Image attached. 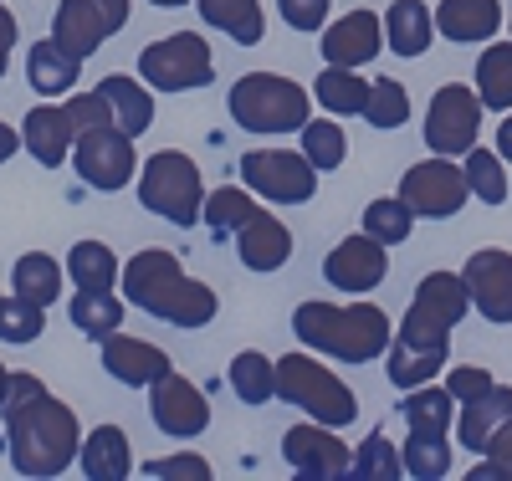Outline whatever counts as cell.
Wrapping results in <instances>:
<instances>
[{
  "mask_svg": "<svg viewBox=\"0 0 512 481\" xmlns=\"http://www.w3.org/2000/svg\"><path fill=\"white\" fill-rule=\"evenodd\" d=\"M6 451H11V466L16 476H62L77 451H82V425L72 415V405H62L47 379L36 374H11V389H6Z\"/></svg>",
  "mask_w": 512,
  "mask_h": 481,
  "instance_id": "1",
  "label": "cell"
},
{
  "mask_svg": "<svg viewBox=\"0 0 512 481\" xmlns=\"http://www.w3.org/2000/svg\"><path fill=\"white\" fill-rule=\"evenodd\" d=\"M123 297L134 302V308L175 323V328H205L221 308L216 292H210L205 282H195V277H185L180 256L164 251V246H144L123 267Z\"/></svg>",
  "mask_w": 512,
  "mask_h": 481,
  "instance_id": "2",
  "label": "cell"
},
{
  "mask_svg": "<svg viewBox=\"0 0 512 481\" xmlns=\"http://www.w3.org/2000/svg\"><path fill=\"white\" fill-rule=\"evenodd\" d=\"M292 333H297V343L318 348V354H328L338 364H369L395 338L390 318L374 302H349V308H338V302H303L292 313Z\"/></svg>",
  "mask_w": 512,
  "mask_h": 481,
  "instance_id": "3",
  "label": "cell"
},
{
  "mask_svg": "<svg viewBox=\"0 0 512 481\" xmlns=\"http://www.w3.org/2000/svg\"><path fill=\"white\" fill-rule=\"evenodd\" d=\"M226 108L246 134H303L313 93L303 82L277 77V72H246L226 93Z\"/></svg>",
  "mask_w": 512,
  "mask_h": 481,
  "instance_id": "4",
  "label": "cell"
},
{
  "mask_svg": "<svg viewBox=\"0 0 512 481\" xmlns=\"http://www.w3.org/2000/svg\"><path fill=\"white\" fill-rule=\"evenodd\" d=\"M277 400L297 405L308 420L333 425V430H344V425L359 420L354 389L338 379L333 369H323L313 354H282V359H277Z\"/></svg>",
  "mask_w": 512,
  "mask_h": 481,
  "instance_id": "5",
  "label": "cell"
},
{
  "mask_svg": "<svg viewBox=\"0 0 512 481\" xmlns=\"http://www.w3.org/2000/svg\"><path fill=\"white\" fill-rule=\"evenodd\" d=\"M139 205L164 215V221H175V226L205 221V180H200L195 159L180 149H159L139 169Z\"/></svg>",
  "mask_w": 512,
  "mask_h": 481,
  "instance_id": "6",
  "label": "cell"
},
{
  "mask_svg": "<svg viewBox=\"0 0 512 481\" xmlns=\"http://www.w3.org/2000/svg\"><path fill=\"white\" fill-rule=\"evenodd\" d=\"M472 313V292H466L461 272H431L415 297L410 313L400 318V338L405 343H425V348H451V328Z\"/></svg>",
  "mask_w": 512,
  "mask_h": 481,
  "instance_id": "7",
  "label": "cell"
},
{
  "mask_svg": "<svg viewBox=\"0 0 512 481\" xmlns=\"http://www.w3.org/2000/svg\"><path fill=\"white\" fill-rule=\"evenodd\" d=\"M139 77L154 87V93H195L216 77V57H210L205 36L195 31H175L164 41H149L139 52Z\"/></svg>",
  "mask_w": 512,
  "mask_h": 481,
  "instance_id": "8",
  "label": "cell"
},
{
  "mask_svg": "<svg viewBox=\"0 0 512 481\" xmlns=\"http://www.w3.org/2000/svg\"><path fill=\"white\" fill-rule=\"evenodd\" d=\"M241 185L272 205H308L318 190V164L292 149H251L241 154Z\"/></svg>",
  "mask_w": 512,
  "mask_h": 481,
  "instance_id": "9",
  "label": "cell"
},
{
  "mask_svg": "<svg viewBox=\"0 0 512 481\" xmlns=\"http://www.w3.org/2000/svg\"><path fill=\"white\" fill-rule=\"evenodd\" d=\"M477 134H482V98H477V87L446 82L441 93L431 98V108H425V144H431V154L466 159L477 149Z\"/></svg>",
  "mask_w": 512,
  "mask_h": 481,
  "instance_id": "10",
  "label": "cell"
},
{
  "mask_svg": "<svg viewBox=\"0 0 512 481\" xmlns=\"http://www.w3.org/2000/svg\"><path fill=\"white\" fill-rule=\"evenodd\" d=\"M400 200L415 210V221H451V215L472 200V185H466V164H451L446 154H431L425 164H410L400 180Z\"/></svg>",
  "mask_w": 512,
  "mask_h": 481,
  "instance_id": "11",
  "label": "cell"
},
{
  "mask_svg": "<svg viewBox=\"0 0 512 481\" xmlns=\"http://www.w3.org/2000/svg\"><path fill=\"white\" fill-rule=\"evenodd\" d=\"M123 26H128V0H62L52 16V41L72 57H93Z\"/></svg>",
  "mask_w": 512,
  "mask_h": 481,
  "instance_id": "12",
  "label": "cell"
},
{
  "mask_svg": "<svg viewBox=\"0 0 512 481\" xmlns=\"http://www.w3.org/2000/svg\"><path fill=\"white\" fill-rule=\"evenodd\" d=\"M282 461L303 481H344L354 471V451L338 441L333 425H292L282 435Z\"/></svg>",
  "mask_w": 512,
  "mask_h": 481,
  "instance_id": "13",
  "label": "cell"
},
{
  "mask_svg": "<svg viewBox=\"0 0 512 481\" xmlns=\"http://www.w3.org/2000/svg\"><path fill=\"white\" fill-rule=\"evenodd\" d=\"M72 164H77L82 180H88L93 190H103V195H118V190L139 174L134 139H128L123 128H98V134H82L77 149H72Z\"/></svg>",
  "mask_w": 512,
  "mask_h": 481,
  "instance_id": "14",
  "label": "cell"
},
{
  "mask_svg": "<svg viewBox=\"0 0 512 481\" xmlns=\"http://www.w3.org/2000/svg\"><path fill=\"white\" fill-rule=\"evenodd\" d=\"M149 415L164 435H175V441H195V435L210 425V400L205 389H195L185 374L169 369L164 379L149 384Z\"/></svg>",
  "mask_w": 512,
  "mask_h": 481,
  "instance_id": "15",
  "label": "cell"
},
{
  "mask_svg": "<svg viewBox=\"0 0 512 481\" xmlns=\"http://www.w3.org/2000/svg\"><path fill=\"white\" fill-rule=\"evenodd\" d=\"M384 251H390V246L374 241L369 231L344 236V241H338V246L323 256V277H328V287L349 292V297L374 292V287L384 282V272H390V256H384Z\"/></svg>",
  "mask_w": 512,
  "mask_h": 481,
  "instance_id": "16",
  "label": "cell"
},
{
  "mask_svg": "<svg viewBox=\"0 0 512 481\" xmlns=\"http://www.w3.org/2000/svg\"><path fill=\"white\" fill-rule=\"evenodd\" d=\"M466 292H472V308L487 323H512V251L502 246H482L466 256Z\"/></svg>",
  "mask_w": 512,
  "mask_h": 481,
  "instance_id": "17",
  "label": "cell"
},
{
  "mask_svg": "<svg viewBox=\"0 0 512 481\" xmlns=\"http://www.w3.org/2000/svg\"><path fill=\"white\" fill-rule=\"evenodd\" d=\"M384 52V21L374 11H349L323 31V57L328 67H364Z\"/></svg>",
  "mask_w": 512,
  "mask_h": 481,
  "instance_id": "18",
  "label": "cell"
},
{
  "mask_svg": "<svg viewBox=\"0 0 512 481\" xmlns=\"http://www.w3.org/2000/svg\"><path fill=\"white\" fill-rule=\"evenodd\" d=\"M236 251H241L246 272H277V267H287V256H292V231L277 221V215L256 210L251 221L236 231Z\"/></svg>",
  "mask_w": 512,
  "mask_h": 481,
  "instance_id": "19",
  "label": "cell"
},
{
  "mask_svg": "<svg viewBox=\"0 0 512 481\" xmlns=\"http://www.w3.org/2000/svg\"><path fill=\"white\" fill-rule=\"evenodd\" d=\"M103 369H108L118 384L144 389V384H154V379L169 374V354H164V348H154V343H144V338L113 333V338H103Z\"/></svg>",
  "mask_w": 512,
  "mask_h": 481,
  "instance_id": "20",
  "label": "cell"
},
{
  "mask_svg": "<svg viewBox=\"0 0 512 481\" xmlns=\"http://www.w3.org/2000/svg\"><path fill=\"white\" fill-rule=\"evenodd\" d=\"M21 139H26V149H31L36 164L57 169V164L72 154V144H77V128H72L67 108H57V103H36V108L26 113V123H21Z\"/></svg>",
  "mask_w": 512,
  "mask_h": 481,
  "instance_id": "21",
  "label": "cell"
},
{
  "mask_svg": "<svg viewBox=\"0 0 512 481\" xmlns=\"http://www.w3.org/2000/svg\"><path fill=\"white\" fill-rule=\"evenodd\" d=\"M507 420H512V389H507V384H492L487 395H477V400H466V405H461V415H456V435H461V446L472 451V456H487L492 435H497Z\"/></svg>",
  "mask_w": 512,
  "mask_h": 481,
  "instance_id": "22",
  "label": "cell"
},
{
  "mask_svg": "<svg viewBox=\"0 0 512 481\" xmlns=\"http://www.w3.org/2000/svg\"><path fill=\"white\" fill-rule=\"evenodd\" d=\"M384 41L400 57H425L436 41V6H425V0H395L384 11Z\"/></svg>",
  "mask_w": 512,
  "mask_h": 481,
  "instance_id": "23",
  "label": "cell"
},
{
  "mask_svg": "<svg viewBox=\"0 0 512 481\" xmlns=\"http://www.w3.org/2000/svg\"><path fill=\"white\" fill-rule=\"evenodd\" d=\"M77 466L88 481H123L134 471V451H128V435L118 425H98L93 435H82Z\"/></svg>",
  "mask_w": 512,
  "mask_h": 481,
  "instance_id": "24",
  "label": "cell"
},
{
  "mask_svg": "<svg viewBox=\"0 0 512 481\" xmlns=\"http://www.w3.org/2000/svg\"><path fill=\"white\" fill-rule=\"evenodd\" d=\"M502 26L497 0H441L436 6V31L446 41H492Z\"/></svg>",
  "mask_w": 512,
  "mask_h": 481,
  "instance_id": "25",
  "label": "cell"
},
{
  "mask_svg": "<svg viewBox=\"0 0 512 481\" xmlns=\"http://www.w3.org/2000/svg\"><path fill=\"white\" fill-rule=\"evenodd\" d=\"M77 72H82V57H72L67 47H57V41H31V52H26V82H31V93H72L77 87Z\"/></svg>",
  "mask_w": 512,
  "mask_h": 481,
  "instance_id": "26",
  "label": "cell"
},
{
  "mask_svg": "<svg viewBox=\"0 0 512 481\" xmlns=\"http://www.w3.org/2000/svg\"><path fill=\"white\" fill-rule=\"evenodd\" d=\"M451 359V348H425V343H405V338H390L384 348V369H390V384L395 389H420L431 384Z\"/></svg>",
  "mask_w": 512,
  "mask_h": 481,
  "instance_id": "27",
  "label": "cell"
},
{
  "mask_svg": "<svg viewBox=\"0 0 512 481\" xmlns=\"http://www.w3.org/2000/svg\"><path fill=\"white\" fill-rule=\"evenodd\" d=\"M400 420L420 435H446L456 425V395L441 384H420V389H405V405H400Z\"/></svg>",
  "mask_w": 512,
  "mask_h": 481,
  "instance_id": "28",
  "label": "cell"
},
{
  "mask_svg": "<svg viewBox=\"0 0 512 481\" xmlns=\"http://www.w3.org/2000/svg\"><path fill=\"white\" fill-rule=\"evenodd\" d=\"M200 16L205 26L226 31L241 47H256L267 36V16H262V0H200Z\"/></svg>",
  "mask_w": 512,
  "mask_h": 481,
  "instance_id": "29",
  "label": "cell"
},
{
  "mask_svg": "<svg viewBox=\"0 0 512 481\" xmlns=\"http://www.w3.org/2000/svg\"><path fill=\"white\" fill-rule=\"evenodd\" d=\"M98 93L108 98V108H113V118H118V128H123L128 139H139L144 128L154 123V98L144 93L139 77H103Z\"/></svg>",
  "mask_w": 512,
  "mask_h": 481,
  "instance_id": "30",
  "label": "cell"
},
{
  "mask_svg": "<svg viewBox=\"0 0 512 481\" xmlns=\"http://www.w3.org/2000/svg\"><path fill=\"white\" fill-rule=\"evenodd\" d=\"M477 98L492 113H512V41H492L477 57Z\"/></svg>",
  "mask_w": 512,
  "mask_h": 481,
  "instance_id": "31",
  "label": "cell"
},
{
  "mask_svg": "<svg viewBox=\"0 0 512 481\" xmlns=\"http://www.w3.org/2000/svg\"><path fill=\"white\" fill-rule=\"evenodd\" d=\"M313 98L338 113V118H349V113H364L369 103V82L359 77V67H323L318 82H313Z\"/></svg>",
  "mask_w": 512,
  "mask_h": 481,
  "instance_id": "32",
  "label": "cell"
},
{
  "mask_svg": "<svg viewBox=\"0 0 512 481\" xmlns=\"http://www.w3.org/2000/svg\"><path fill=\"white\" fill-rule=\"evenodd\" d=\"M231 389H236V400L241 405H267L277 400V364L267 354H256V348H246V354L231 359Z\"/></svg>",
  "mask_w": 512,
  "mask_h": 481,
  "instance_id": "33",
  "label": "cell"
},
{
  "mask_svg": "<svg viewBox=\"0 0 512 481\" xmlns=\"http://www.w3.org/2000/svg\"><path fill=\"white\" fill-rule=\"evenodd\" d=\"M72 328L77 333H88V338H113L118 333V323H123V302L113 297V287L108 292H88V287H77V297H72Z\"/></svg>",
  "mask_w": 512,
  "mask_h": 481,
  "instance_id": "34",
  "label": "cell"
},
{
  "mask_svg": "<svg viewBox=\"0 0 512 481\" xmlns=\"http://www.w3.org/2000/svg\"><path fill=\"white\" fill-rule=\"evenodd\" d=\"M11 282H16V292H21V297L41 302V308H52V302L62 297V267H57V261H52L47 251H26V256H16Z\"/></svg>",
  "mask_w": 512,
  "mask_h": 481,
  "instance_id": "35",
  "label": "cell"
},
{
  "mask_svg": "<svg viewBox=\"0 0 512 481\" xmlns=\"http://www.w3.org/2000/svg\"><path fill=\"white\" fill-rule=\"evenodd\" d=\"M400 456H405V476H415V481H446L451 476V446H446V435L410 430Z\"/></svg>",
  "mask_w": 512,
  "mask_h": 481,
  "instance_id": "36",
  "label": "cell"
},
{
  "mask_svg": "<svg viewBox=\"0 0 512 481\" xmlns=\"http://www.w3.org/2000/svg\"><path fill=\"white\" fill-rule=\"evenodd\" d=\"M67 272H72V287H88V292H108L113 277H118V261L103 241H77L67 251Z\"/></svg>",
  "mask_w": 512,
  "mask_h": 481,
  "instance_id": "37",
  "label": "cell"
},
{
  "mask_svg": "<svg viewBox=\"0 0 512 481\" xmlns=\"http://www.w3.org/2000/svg\"><path fill=\"white\" fill-rule=\"evenodd\" d=\"M364 231L384 246H405L410 231H415V210L400 200V195H384V200H369L364 210Z\"/></svg>",
  "mask_w": 512,
  "mask_h": 481,
  "instance_id": "38",
  "label": "cell"
},
{
  "mask_svg": "<svg viewBox=\"0 0 512 481\" xmlns=\"http://www.w3.org/2000/svg\"><path fill=\"white\" fill-rule=\"evenodd\" d=\"M349 476L354 481H400L405 476V456L390 446V435L374 430V435H364V446L354 451V471Z\"/></svg>",
  "mask_w": 512,
  "mask_h": 481,
  "instance_id": "39",
  "label": "cell"
},
{
  "mask_svg": "<svg viewBox=\"0 0 512 481\" xmlns=\"http://www.w3.org/2000/svg\"><path fill=\"white\" fill-rule=\"evenodd\" d=\"M256 210H262V205H256L246 190L226 185V190H216V195H205V226H210V236H236Z\"/></svg>",
  "mask_w": 512,
  "mask_h": 481,
  "instance_id": "40",
  "label": "cell"
},
{
  "mask_svg": "<svg viewBox=\"0 0 512 481\" xmlns=\"http://www.w3.org/2000/svg\"><path fill=\"white\" fill-rule=\"evenodd\" d=\"M297 139H303V154L318 164V174H328V169H338V164L349 159V139H344V128L328 123V118H308Z\"/></svg>",
  "mask_w": 512,
  "mask_h": 481,
  "instance_id": "41",
  "label": "cell"
},
{
  "mask_svg": "<svg viewBox=\"0 0 512 481\" xmlns=\"http://www.w3.org/2000/svg\"><path fill=\"white\" fill-rule=\"evenodd\" d=\"M41 333H47V308L31 297H0V338L6 343H36Z\"/></svg>",
  "mask_w": 512,
  "mask_h": 481,
  "instance_id": "42",
  "label": "cell"
},
{
  "mask_svg": "<svg viewBox=\"0 0 512 481\" xmlns=\"http://www.w3.org/2000/svg\"><path fill=\"white\" fill-rule=\"evenodd\" d=\"M466 185H472V195L482 205H502L507 200V174H502V154L497 149H472L466 154Z\"/></svg>",
  "mask_w": 512,
  "mask_h": 481,
  "instance_id": "43",
  "label": "cell"
},
{
  "mask_svg": "<svg viewBox=\"0 0 512 481\" xmlns=\"http://www.w3.org/2000/svg\"><path fill=\"white\" fill-rule=\"evenodd\" d=\"M364 118H369L374 128H405V118H410V93H405V87H400L395 77H379V82H369Z\"/></svg>",
  "mask_w": 512,
  "mask_h": 481,
  "instance_id": "44",
  "label": "cell"
},
{
  "mask_svg": "<svg viewBox=\"0 0 512 481\" xmlns=\"http://www.w3.org/2000/svg\"><path fill=\"white\" fill-rule=\"evenodd\" d=\"M67 118H72V128H77V139H82V134H98V128H118V118H113V108H108L103 93H77V98L67 103Z\"/></svg>",
  "mask_w": 512,
  "mask_h": 481,
  "instance_id": "45",
  "label": "cell"
},
{
  "mask_svg": "<svg viewBox=\"0 0 512 481\" xmlns=\"http://www.w3.org/2000/svg\"><path fill=\"white\" fill-rule=\"evenodd\" d=\"M144 476H149V481H210V461H205V456L180 451V456L149 461V466H144Z\"/></svg>",
  "mask_w": 512,
  "mask_h": 481,
  "instance_id": "46",
  "label": "cell"
},
{
  "mask_svg": "<svg viewBox=\"0 0 512 481\" xmlns=\"http://www.w3.org/2000/svg\"><path fill=\"white\" fill-rule=\"evenodd\" d=\"M472 481H512V420L492 435L487 461H482V466H472Z\"/></svg>",
  "mask_w": 512,
  "mask_h": 481,
  "instance_id": "47",
  "label": "cell"
},
{
  "mask_svg": "<svg viewBox=\"0 0 512 481\" xmlns=\"http://www.w3.org/2000/svg\"><path fill=\"white\" fill-rule=\"evenodd\" d=\"M497 379L487 374V369H477V364H456L451 374H446V389L456 395V405H466V400H477V395H487Z\"/></svg>",
  "mask_w": 512,
  "mask_h": 481,
  "instance_id": "48",
  "label": "cell"
},
{
  "mask_svg": "<svg viewBox=\"0 0 512 481\" xmlns=\"http://www.w3.org/2000/svg\"><path fill=\"white\" fill-rule=\"evenodd\" d=\"M328 6L333 0H277V11L292 31H318L328 21Z\"/></svg>",
  "mask_w": 512,
  "mask_h": 481,
  "instance_id": "49",
  "label": "cell"
},
{
  "mask_svg": "<svg viewBox=\"0 0 512 481\" xmlns=\"http://www.w3.org/2000/svg\"><path fill=\"white\" fill-rule=\"evenodd\" d=\"M11 52H16V16L0 6V77H6V67H11Z\"/></svg>",
  "mask_w": 512,
  "mask_h": 481,
  "instance_id": "50",
  "label": "cell"
},
{
  "mask_svg": "<svg viewBox=\"0 0 512 481\" xmlns=\"http://www.w3.org/2000/svg\"><path fill=\"white\" fill-rule=\"evenodd\" d=\"M26 139L16 134V128L11 123H0V164H6V159H16V149H21Z\"/></svg>",
  "mask_w": 512,
  "mask_h": 481,
  "instance_id": "51",
  "label": "cell"
},
{
  "mask_svg": "<svg viewBox=\"0 0 512 481\" xmlns=\"http://www.w3.org/2000/svg\"><path fill=\"white\" fill-rule=\"evenodd\" d=\"M497 154H502V164H512V113H507L502 128H497Z\"/></svg>",
  "mask_w": 512,
  "mask_h": 481,
  "instance_id": "52",
  "label": "cell"
},
{
  "mask_svg": "<svg viewBox=\"0 0 512 481\" xmlns=\"http://www.w3.org/2000/svg\"><path fill=\"white\" fill-rule=\"evenodd\" d=\"M6 389H11V369L0 364V405H6Z\"/></svg>",
  "mask_w": 512,
  "mask_h": 481,
  "instance_id": "53",
  "label": "cell"
},
{
  "mask_svg": "<svg viewBox=\"0 0 512 481\" xmlns=\"http://www.w3.org/2000/svg\"><path fill=\"white\" fill-rule=\"evenodd\" d=\"M149 6H159V11H175V6H190V0H149Z\"/></svg>",
  "mask_w": 512,
  "mask_h": 481,
  "instance_id": "54",
  "label": "cell"
},
{
  "mask_svg": "<svg viewBox=\"0 0 512 481\" xmlns=\"http://www.w3.org/2000/svg\"><path fill=\"white\" fill-rule=\"evenodd\" d=\"M507 26H512V11H507Z\"/></svg>",
  "mask_w": 512,
  "mask_h": 481,
  "instance_id": "55",
  "label": "cell"
}]
</instances>
